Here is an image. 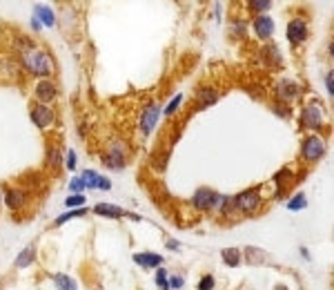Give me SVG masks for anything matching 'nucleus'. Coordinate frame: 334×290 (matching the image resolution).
<instances>
[{"label":"nucleus","instance_id":"obj_33","mask_svg":"<svg viewBox=\"0 0 334 290\" xmlns=\"http://www.w3.org/2000/svg\"><path fill=\"white\" fill-rule=\"evenodd\" d=\"M76 152L74 150H69L67 152V161H65V165H67V170H76Z\"/></svg>","mask_w":334,"mask_h":290},{"label":"nucleus","instance_id":"obj_17","mask_svg":"<svg viewBox=\"0 0 334 290\" xmlns=\"http://www.w3.org/2000/svg\"><path fill=\"white\" fill-rule=\"evenodd\" d=\"M218 101V94L214 87H201L199 92H196V105L203 110V107H209Z\"/></svg>","mask_w":334,"mask_h":290},{"label":"nucleus","instance_id":"obj_22","mask_svg":"<svg viewBox=\"0 0 334 290\" xmlns=\"http://www.w3.org/2000/svg\"><path fill=\"white\" fill-rule=\"evenodd\" d=\"M47 163H49V168H51V170H60V168H63V161H60V150L56 147V145H49Z\"/></svg>","mask_w":334,"mask_h":290},{"label":"nucleus","instance_id":"obj_26","mask_svg":"<svg viewBox=\"0 0 334 290\" xmlns=\"http://www.w3.org/2000/svg\"><path fill=\"white\" fill-rule=\"evenodd\" d=\"M305 205H308V199H305V194H296V197L292 199L290 203H287V210L296 212V210H303Z\"/></svg>","mask_w":334,"mask_h":290},{"label":"nucleus","instance_id":"obj_8","mask_svg":"<svg viewBox=\"0 0 334 290\" xmlns=\"http://www.w3.org/2000/svg\"><path fill=\"white\" fill-rule=\"evenodd\" d=\"M125 159H127V147H125V145H121V143L114 145V147H111V150L103 156V161H105L111 170H121L123 165H125Z\"/></svg>","mask_w":334,"mask_h":290},{"label":"nucleus","instance_id":"obj_31","mask_svg":"<svg viewBox=\"0 0 334 290\" xmlns=\"http://www.w3.org/2000/svg\"><path fill=\"white\" fill-rule=\"evenodd\" d=\"M85 188H87V185H85V181H82L80 176H78V179H72V183H69V190H72L74 194H80Z\"/></svg>","mask_w":334,"mask_h":290},{"label":"nucleus","instance_id":"obj_19","mask_svg":"<svg viewBox=\"0 0 334 290\" xmlns=\"http://www.w3.org/2000/svg\"><path fill=\"white\" fill-rule=\"evenodd\" d=\"M36 259V246H27L25 250L18 252V259H16V268H27L31 266Z\"/></svg>","mask_w":334,"mask_h":290},{"label":"nucleus","instance_id":"obj_13","mask_svg":"<svg viewBox=\"0 0 334 290\" xmlns=\"http://www.w3.org/2000/svg\"><path fill=\"white\" fill-rule=\"evenodd\" d=\"M254 31H257V36L261 40H267L272 34H274V23H272V18L258 16V18L254 20Z\"/></svg>","mask_w":334,"mask_h":290},{"label":"nucleus","instance_id":"obj_30","mask_svg":"<svg viewBox=\"0 0 334 290\" xmlns=\"http://www.w3.org/2000/svg\"><path fill=\"white\" fill-rule=\"evenodd\" d=\"M180 103H183V96H180V94H179V96H174V98H172V103H170V105H167V110H165V114H167V116H172V114H174V112L180 107Z\"/></svg>","mask_w":334,"mask_h":290},{"label":"nucleus","instance_id":"obj_25","mask_svg":"<svg viewBox=\"0 0 334 290\" xmlns=\"http://www.w3.org/2000/svg\"><path fill=\"white\" fill-rule=\"evenodd\" d=\"M87 212L85 208H76V210H69V212H65L63 217H58L56 221H53V226H63V223H67V221H72V219H76V217H82V214Z\"/></svg>","mask_w":334,"mask_h":290},{"label":"nucleus","instance_id":"obj_34","mask_svg":"<svg viewBox=\"0 0 334 290\" xmlns=\"http://www.w3.org/2000/svg\"><path fill=\"white\" fill-rule=\"evenodd\" d=\"M325 87H328V94H330V96H334V74H332V72L325 76Z\"/></svg>","mask_w":334,"mask_h":290},{"label":"nucleus","instance_id":"obj_23","mask_svg":"<svg viewBox=\"0 0 334 290\" xmlns=\"http://www.w3.org/2000/svg\"><path fill=\"white\" fill-rule=\"evenodd\" d=\"M223 261L232 268L238 266V263H241V250H236V248H225V250H223Z\"/></svg>","mask_w":334,"mask_h":290},{"label":"nucleus","instance_id":"obj_20","mask_svg":"<svg viewBox=\"0 0 334 290\" xmlns=\"http://www.w3.org/2000/svg\"><path fill=\"white\" fill-rule=\"evenodd\" d=\"M263 58H265V63H270L272 67H279L281 65V52H279V47L272 43H267V47H263Z\"/></svg>","mask_w":334,"mask_h":290},{"label":"nucleus","instance_id":"obj_1","mask_svg":"<svg viewBox=\"0 0 334 290\" xmlns=\"http://www.w3.org/2000/svg\"><path fill=\"white\" fill-rule=\"evenodd\" d=\"M23 43L25 45L20 47V63L25 65V69L38 78L51 76V58H49L43 49L31 45L29 40H23Z\"/></svg>","mask_w":334,"mask_h":290},{"label":"nucleus","instance_id":"obj_38","mask_svg":"<svg viewBox=\"0 0 334 290\" xmlns=\"http://www.w3.org/2000/svg\"><path fill=\"white\" fill-rule=\"evenodd\" d=\"M167 248H170V250H176V248H179V243H176V241H170V243H167Z\"/></svg>","mask_w":334,"mask_h":290},{"label":"nucleus","instance_id":"obj_16","mask_svg":"<svg viewBox=\"0 0 334 290\" xmlns=\"http://www.w3.org/2000/svg\"><path fill=\"white\" fill-rule=\"evenodd\" d=\"M25 201H27V194H25V190L20 188H9L5 194V203L9 205L11 210H18L25 205Z\"/></svg>","mask_w":334,"mask_h":290},{"label":"nucleus","instance_id":"obj_32","mask_svg":"<svg viewBox=\"0 0 334 290\" xmlns=\"http://www.w3.org/2000/svg\"><path fill=\"white\" fill-rule=\"evenodd\" d=\"M214 288V275H205L199 284V290H212Z\"/></svg>","mask_w":334,"mask_h":290},{"label":"nucleus","instance_id":"obj_6","mask_svg":"<svg viewBox=\"0 0 334 290\" xmlns=\"http://www.w3.org/2000/svg\"><path fill=\"white\" fill-rule=\"evenodd\" d=\"M158 116H160V107L154 105V103L143 110V114H141V134L143 136L152 134V130H154L156 123H158Z\"/></svg>","mask_w":334,"mask_h":290},{"label":"nucleus","instance_id":"obj_18","mask_svg":"<svg viewBox=\"0 0 334 290\" xmlns=\"http://www.w3.org/2000/svg\"><path fill=\"white\" fill-rule=\"evenodd\" d=\"M34 16L43 25H47V27H53V25H56V16H53V11L49 9L47 5H36L34 7Z\"/></svg>","mask_w":334,"mask_h":290},{"label":"nucleus","instance_id":"obj_4","mask_svg":"<svg viewBox=\"0 0 334 290\" xmlns=\"http://www.w3.org/2000/svg\"><path fill=\"white\" fill-rule=\"evenodd\" d=\"M301 118H303L305 127H310V130H319V127L323 125V121H325V110L321 107V103L312 101V103H308V105L303 107Z\"/></svg>","mask_w":334,"mask_h":290},{"label":"nucleus","instance_id":"obj_35","mask_svg":"<svg viewBox=\"0 0 334 290\" xmlns=\"http://www.w3.org/2000/svg\"><path fill=\"white\" fill-rule=\"evenodd\" d=\"M274 112H276V114H279V116H281V118H287V116H290V107H283V105H274Z\"/></svg>","mask_w":334,"mask_h":290},{"label":"nucleus","instance_id":"obj_24","mask_svg":"<svg viewBox=\"0 0 334 290\" xmlns=\"http://www.w3.org/2000/svg\"><path fill=\"white\" fill-rule=\"evenodd\" d=\"M245 257L250 263H263L267 259V252L265 250H258V248H247L245 250Z\"/></svg>","mask_w":334,"mask_h":290},{"label":"nucleus","instance_id":"obj_15","mask_svg":"<svg viewBox=\"0 0 334 290\" xmlns=\"http://www.w3.org/2000/svg\"><path fill=\"white\" fill-rule=\"evenodd\" d=\"M134 261L143 268H158L163 263V257L156 255V252H136Z\"/></svg>","mask_w":334,"mask_h":290},{"label":"nucleus","instance_id":"obj_39","mask_svg":"<svg viewBox=\"0 0 334 290\" xmlns=\"http://www.w3.org/2000/svg\"><path fill=\"white\" fill-rule=\"evenodd\" d=\"M0 201H2V197H0Z\"/></svg>","mask_w":334,"mask_h":290},{"label":"nucleus","instance_id":"obj_36","mask_svg":"<svg viewBox=\"0 0 334 290\" xmlns=\"http://www.w3.org/2000/svg\"><path fill=\"white\" fill-rule=\"evenodd\" d=\"M183 284H185L183 277H172L170 279V288H183Z\"/></svg>","mask_w":334,"mask_h":290},{"label":"nucleus","instance_id":"obj_9","mask_svg":"<svg viewBox=\"0 0 334 290\" xmlns=\"http://www.w3.org/2000/svg\"><path fill=\"white\" fill-rule=\"evenodd\" d=\"M308 38V23L303 18H294L290 25H287V40L294 45L303 43Z\"/></svg>","mask_w":334,"mask_h":290},{"label":"nucleus","instance_id":"obj_29","mask_svg":"<svg viewBox=\"0 0 334 290\" xmlns=\"http://www.w3.org/2000/svg\"><path fill=\"white\" fill-rule=\"evenodd\" d=\"M247 7H250L252 11H267L272 7V2H270V0H250V2H247Z\"/></svg>","mask_w":334,"mask_h":290},{"label":"nucleus","instance_id":"obj_7","mask_svg":"<svg viewBox=\"0 0 334 290\" xmlns=\"http://www.w3.org/2000/svg\"><path fill=\"white\" fill-rule=\"evenodd\" d=\"M36 98L40 101V105H47V103L56 101V96H58V87L53 85L51 81H47V78H43V81L36 83V89H34Z\"/></svg>","mask_w":334,"mask_h":290},{"label":"nucleus","instance_id":"obj_28","mask_svg":"<svg viewBox=\"0 0 334 290\" xmlns=\"http://www.w3.org/2000/svg\"><path fill=\"white\" fill-rule=\"evenodd\" d=\"M82 203H85V197H82V194H72V197H67V199H65V205H67L69 210H76V208H80Z\"/></svg>","mask_w":334,"mask_h":290},{"label":"nucleus","instance_id":"obj_12","mask_svg":"<svg viewBox=\"0 0 334 290\" xmlns=\"http://www.w3.org/2000/svg\"><path fill=\"white\" fill-rule=\"evenodd\" d=\"M279 98L281 101H294L296 96L301 94V89H299V85H296L294 81H290V78H283L281 83H279Z\"/></svg>","mask_w":334,"mask_h":290},{"label":"nucleus","instance_id":"obj_3","mask_svg":"<svg viewBox=\"0 0 334 290\" xmlns=\"http://www.w3.org/2000/svg\"><path fill=\"white\" fill-rule=\"evenodd\" d=\"M223 203H225V197L216 194L209 188H199L192 197V205L196 210H218V212H221Z\"/></svg>","mask_w":334,"mask_h":290},{"label":"nucleus","instance_id":"obj_27","mask_svg":"<svg viewBox=\"0 0 334 290\" xmlns=\"http://www.w3.org/2000/svg\"><path fill=\"white\" fill-rule=\"evenodd\" d=\"M156 286H158L160 290H170V279H167V272L160 268V270H156V277H154Z\"/></svg>","mask_w":334,"mask_h":290},{"label":"nucleus","instance_id":"obj_2","mask_svg":"<svg viewBox=\"0 0 334 290\" xmlns=\"http://www.w3.org/2000/svg\"><path fill=\"white\" fill-rule=\"evenodd\" d=\"M232 205L236 212L241 214H252L261 208V188H252V190H245V192L236 194L232 199Z\"/></svg>","mask_w":334,"mask_h":290},{"label":"nucleus","instance_id":"obj_10","mask_svg":"<svg viewBox=\"0 0 334 290\" xmlns=\"http://www.w3.org/2000/svg\"><path fill=\"white\" fill-rule=\"evenodd\" d=\"M53 112L49 110L47 105H36L34 110H31V121L36 123V127H40V130H45V127H49L53 123Z\"/></svg>","mask_w":334,"mask_h":290},{"label":"nucleus","instance_id":"obj_14","mask_svg":"<svg viewBox=\"0 0 334 290\" xmlns=\"http://www.w3.org/2000/svg\"><path fill=\"white\" fill-rule=\"evenodd\" d=\"M94 212L101 214V217H109V219H121V217H129V212L123 208H118V205H111V203H98L96 208H94Z\"/></svg>","mask_w":334,"mask_h":290},{"label":"nucleus","instance_id":"obj_5","mask_svg":"<svg viewBox=\"0 0 334 290\" xmlns=\"http://www.w3.org/2000/svg\"><path fill=\"white\" fill-rule=\"evenodd\" d=\"M323 154H325V143L319 136H308V139L303 141V145H301V156H303L308 163L319 161Z\"/></svg>","mask_w":334,"mask_h":290},{"label":"nucleus","instance_id":"obj_11","mask_svg":"<svg viewBox=\"0 0 334 290\" xmlns=\"http://www.w3.org/2000/svg\"><path fill=\"white\" fill-rule=\"evenodd\" d=\"M80 179L85 181V185H87L89 190H92V188H98V190H109V188H111V181H109V179H105V176H101V174L94 172V170H85Z\"/></svg>","mask_w":334,"mask_h":290},{"label":"nucleus","instance_id":"obj_21","mask_svg":"<svg viewBox=\"0 0 334 290\" xmlns=\"http://www.w3.org/2000/svg\"><path fill=\"white\" fill-rule=\"evenodd\" d=\"M51 279H53V284L58 286L60 290H78L76 281H74L69 275H63V272H58V275H51Z\"/></svg>","mask_w":334,"mask_h":290},{"label":"nucleus","instance_id":"obj_37","mask_svg":"<svg viewBox=\"0 0 334 290\" xmlns=\"http://www.w3.org/2000/svg\"><path fill=\"white\" fill-rule=\"evenodd\" d=\"M31 27H34L36 31H38V29L43 27V23H40V20H38V18H36V16H34V18H31Z\"/></svg>","mask_w":334,"mask_h":290}]
</instances>
